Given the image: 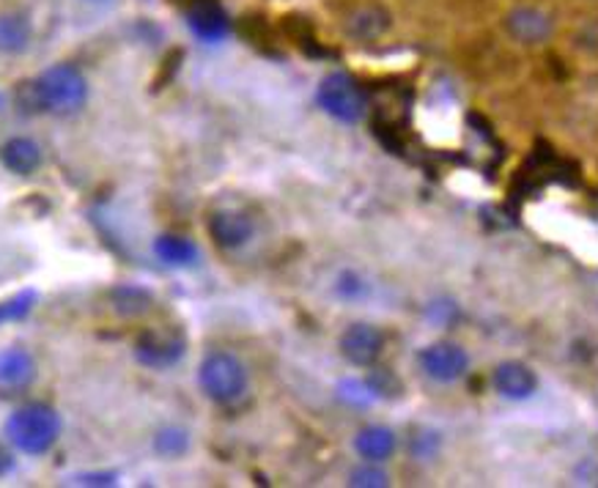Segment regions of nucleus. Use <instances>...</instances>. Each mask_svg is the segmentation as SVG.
Masks as SVG:
<instances>
[{
    "mask_svg": "<svg viewBox=\"0 0 598 488\" xmlns=\"http://www.w3.org/2000/svg\"><path fill=\"white\" fill-rule=\"evenodd\" d=\"M3 431L9 445L22 456H48L61 439L63 420L50 404L31 400V404H22L11 411Z\"/></svg>",
    "mask_w": 598,
    "mask_h": 488,
    "instance_id": "1",
    "label": "nucleus"
},
{
    "mask_svg": "<svg viewBox=\"0 0 598 488\" xmlns=\"http://www.w3.org/2000/svg\"><path fill=\"white\" fill-rule=\"evenodd\" d=\"M199 387L209 400L220 406L236 404L245 398L250 387V374L236 354L209 352L199 365Z\"/></svg>",
    "mask_w": 598,
    "mask_h": 488,
    "instance_id": "2",
    "label": "nucleus"
},
{
    "mask_svg": "<svg viewBox=\"0 0 598 488\" xmlns=\"http://www.w3.org/2000/svg\"><path fill=\"white\" fill-rule=\"evenodd\" d=\"M44 113L74 115L89 102V80L74 63H52L37 78Z\"/></svg>",
    "mask_w": 598,
    "mask_h": 488,
    "instance_id": "3",
    "label": "nucleus"
},
{
    "mask_svg": "<svg viewBox=\"0 0 598 488\" xmlns=\"http://www.w3.org/2000/svg\"><path fill=\"white\" fill-rule=\"evenodd\" d=\"M318 108L341 124H357L368 113V94L363 85L346 72H330L316 89Z\"/></svg>",
    "mask_w": 598,
    "mask_h": 488,
    "instance_id": "4",
    "label": "nucleus"
},
{
    "mask_svg": "<svg viewBox=\"0 0 598 488\" xmlns=\"http://www.w3.org/2000/svg\"><path fill=\"white\" fill-rule=\"evenodd\" d=\"M138 363L149 370H171L187 354V338L179 329H143L132 346Z\"/></svg>",
    "mask_w": 598,
    "mask_h": 488,
    "instance_id": "5",
    "label": "nucleus"
},
{
    "mask_svg": "<svg viewBox=\"0 0 598 488\" xmlns=\"http://www.w3.org/2000/svg\"><path fill=\"white\" fill-rule=\"evenodd\" d=\"M503 31L521 48H541L555 37V17L541 6H514L503 17Z\"/></svg>",
    "mask_w": 598,
    "mask_h": 488,
    "instance_id": "6",
    "label": "nucleus"
},
{
    "mask_svg": "<svg viewBox=\"0 0 598 488\" xmlns=\"http://www.w3.org/2000/svg\"><path fill=\"white\" fill-rule=\"evenodd\" d=\"M385 333L376 324L368 322H354L341 333L338 348L341 357L354 368H374L379 363L382 352H385Z\"/></svg>",
    "mask_w": 598,
    "mask_h": 488,
    "instance_id": "7",
    "label": "nucleus"
},
{
    "mask_svg": "<svg viewBox=\"0 0 598 488\" xmlns=\"http://www.w3.org/2000/svg\"><path fill=\"white\" fill-rule=\"evenodd\" d=\"M417 363H420V370L437 385H453V382L462 379L469 370V357L462 346L448 340L432 343V346L423 348L417 354Z\"/></svg>",
    "mask_w": 598,
    "mask_h": 488,
    "instance_id": "8",
    "label": "nucleus"
},
{
    "mask_svg": "<svg viewBox=\"0 0 598 488\" xmlns=\"http://www.w3.org/2000/svg\"><path fill=\"white\" fill-rule=\"evenodd\" d=\"M206 231L217 247L240 250L255 236V223L245 209L223 206L209 214Z\"/></svg>",
    "mask_w": 598,
    "mask_h": 488,
    "instance_id": "9",
    "label": "nucleus"
},
{
    "mask_svg": "<svg viewBox=\"0 0 598 488\" xmlns=\"http://www.w3.org/2000/svg\"><path fill=\"white\" fill-rule=\"evenodd\" d=\"M187 26L195 39L206 44H217L229 37L231 20L217 0H193L187 9Z\"/></svg>",
    "mask_w": 598,
    "mask_h": 488,
    "instance_id": "10",
    "label": "nucleus"
},
{
    "mask_svg": "<svg viewBox=\"0 0 598 488\" xmlns=\"http://www.w3.org/2000/svg\"><path fill=\"white\" fill-rule=\"evenodd\" d=\"M491 385L495 390L508 400H527L533 398V393L538 390V376L533 374V368H527L525 363H499L491 374Z\"/></svg>",
    "mask_w": 598,
    "mask_h": 488,
    "instance_id": "11",
    "label": "nucleus"
},
{
    "mask_svg": "<svg viewBox=\"0 0 598 488\" xmlns=\"http://www.w3.org/2000/svg\"><path fill=\"white\" fill-rule=\"evenodd\" d=\"M44 154L33 138H9L0 146V165L14 176H33L42 167Z\"/></svg>",
    "mask_w": 598,
    "mask_h": 488,
    "instance_id": "12",
    "label": "nucleus"
},
{
    "mask_svg": "<svg viewBox=\"0 0 598 488\" xmlns=\"http://www.w3.org/2000/svg\"><path fill=\"white\" fill-rule=\"evenodd\" d=\"M37 359L28 348L11 346L0 352V387L9 390H22V387L33 385L37 379Z\"/></svg>",
    "mask_w": 598,
    "mask_h": 488,
    "instance_id": "13",
    "label": "nucleus"
},
{
    "mask_svg": "<svg viewBox=\"0 0 598 488\" xmlns=\"http://www.w3.org/2000/svg\"><path fill=\"white\" fill-rule=\"evenodd\" d=\"M354 450L363 461L385 464L391 461L393 453L398 450V437L393 428L387 426H365L359 428L357 437H354Z\"/></svg>",
    "mask_w": 598,
    "mask_h": 488,
    "instance_id": "14",
    "label": "nucleus"
},
{
    "mask_svg": "<svg viewBox=\"0 0 598 488\" xmlns=\"http://www.w3.org/2000/svg\"><path fill=\"white\" fill-rule=\"evenodd\" d=\"M391 28V14L382 6H363L346 17V33L357 42H374Z\"/></svg>",
    "mask_w": 598,
    "mask_h": 488,
    "instance_id": "15",
    "label": "nucleus"
},
{
    "mask_svg": "<svg viewBox=\"0 0 598 488\" xmlns=\"http://www.w3.org/2000/svg\"><path fill=\"white\" fill-rule=\"evenodd\" d=\"M33 39L31 20L20 11H6L0 14V52L3 55H20L28 50Z\"/></svg>",
    "mask_w": 598,
    "mask_h": 488,
    "instance_id": "16",
    "label": "nucleus"
},
{
    "mask_svg": "<svg viewBox=\"0 0 598 488\" xmlns=\"http://www.w3.org/2000/svg\"><path fill=\"white\" fill-rule=\"evenodd\" d=\"M154 255L165 266L187 270V266H195V261H199V247H195V242H190L187 236L162 234L154 240Z\"/></svg>",
    "mask_w": 598,
    "mask_h": 488,
    "instance_id": "17",
    "label": "nucleus"
},
{
    "mask_svg": "<svg viewBox=\"0 0 598 488\" xmlns=\"http://www.w3.org/2000/svg\"><path fill=\"white\" fill-rule=\"evenodd\" d=\"M110 307H113V311L119 313V316L138 318V316H143V313H149L151 307H154V296H151L146 288L130 286V283H124V286L110 288Z\"/></svg>",
    "mask_w": 598,
    "mask_h": 488,
    "instance_id": "18",
    "label": "nucleus"
},
{
    "mask_svg": "<svg viewBox=\"0 0 598 488\" xmlns=\"http://www.w3.org/2000/svg\"><path fill=\"white\" fill-rule=\"evenodd\" d=\"M193 447V437L184 426H162L160 431L151 439V450L156 453L165 461H176V458H184Z\"/></svg>",
    "mask_w": 598,
    "mask_h": 488,
    "instance_id": "19",
    "label": "nucleus"
},
{
    "mask_svg": "<svg viewBox=\"0 0 598 488\" xmlns=\"http://www.w3.org/2000/svg\"><path fill=\"white\" fill-rule=\"evenodd\" d=\"M39 302V294L37 292H20L14 296H9L6 302H0V327L3 324H14V322H22V318L31 316V311L37 307Z\"/></svg>",
    "mask_w": 598,
    "mask_h": 488,
    "instance_id": "20",
    "label": "nucleus"
},
{
    "mask_svg": "<svg viewBox=\"0 0 598 488\" xmlns=\"http://www.w3.org/2000/svg\"><path fill=\"white\" fill-rule=\"evenodd\" d=\"M349 486L385 488V486H391V475H387L385 469L379 467V464L365 461V464H359V467H354L349 472Z\"/></svg>",
    "mask_w": 598,
    "mask_h": 488,
    "instance_id": "21",
    "label": "nucleus"
},
{
    "mask_svg": "<svg viewBox=\"0 0 598 488\" xmlns=\"http://www.w3.org/2000/svg\"><path fill=\"white\" fill-rule=\"evenodd\" d=\"M365 382H368L374 398H396V395L404 393V385H401L398 376L391 368H374Z\"/></svg>",
    "mask_w": 598,
    "mask_h": 488,
    "instance_id": "22",
    "label": "nucleus"
},
{
    "mask_svg": "<svg viewBox=\"0 0 598 488\" xmlns=\"http://www.w3.org/2000/svg\"><path fill=\"white\" fill-rule=\"evenodd\" d=\"M341 398L352 406H368L374 400V393H371L368 382H357V379H346L341 382Z\"/></svg>",
    "mask_w": 598,
    "mask_h": 488,
    "instance_id": "23",
    "label": "nucleus"
},
{
    "mask_svg": "<svg viewBox=\"0 0 598 488\" xmlns=\"http://www.w3.org/2000/svg\"><path fill=\"white\" fill-rule=\"evenodd\" d=\"M439 450V434L432 431H417L412 437V456L415 458H428Z\"/></svg>",
    "mask_w": 598,
    "mask_h": 488,
    "instance_id": "24",
    "label": "nucleus"
},
{
    "mask_svg": "<svg viewBox=\"0 0 598 488\" xmlns=\"http://www.w3.org/2000/svg\"><path fill=\"white\" fill-rule=\"evenodd\" d=\"M335 288H338V294L346 296V299H359V296L365 294L363 277L354 275V272H344V275L338 277V283H335Z\"/></svg>",
    "mask_w": 598,
    "mask_h": 488,
    "instance_id": "25",
    "label": "nucleus"
},
{
    "mask_svg": "<svg viewBox=\"0 0 598 488\" xmlns=\"http://www.w3.org/2000/svg\"><path fill=\"white\" fill-rule=\"evenodd\" d=\"M74 484L78 486H115L119 484V472H110V469H100V472H83V475H74Z\"/></svg>",
    "mask_w": 598,
    "mask_h": 488,
    "instance_id": "26",
    "label": "nucleus"
},
{
    "mask_svg": "<svg viewBox=\"0 0 598 488\" xmlns=\"http://www.w3.org/2000/svg\"><path fill=\"white\" fill-rule=\"evenodd\" d=\"M14 467H17L14 450H11L9 445H3V441H0V478H6V475L14 472Z\"/></svg>",
    "mask_w": 598,
    "mask_h": 488,
    "instance_id": "27",
    "label": "nucleus"
},
{
    "mask_svg": "<svg viewBox=\"0 0 598 488\" xmlns=\"http://www.w3.org/2000/svg\"><path fill=\"white\" fill-rule=\"evenodd\" d=\"M85 3H94V6H100V3H108V0H85Z\"/></svg>",
    "mask_w": 598,
    "mask_h": 488,
    "instance_id": "28",
    "label": "nucleus"
}]
</instances>
